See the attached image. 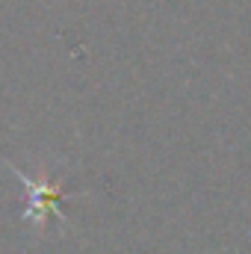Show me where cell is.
Segmentation results:
<instances>
[{
  "mask_svg": "<svg viewBox=\"0 0 251 254\" xmlns=\"http://www.w3.org/2000/svg\"><path fill=\"white\" fill-rule=\"evenodd\" d=\"M15 172H18V169H15ZM18 175H21V181L30 187V192H33V201H30V210H27V216H33V213H36V216H42L48 207L60 213L63 192L57 190V187H42V184H36V181H33L30 175H24V172H18Z\"/></svg>",
  "mask_w": 251,
  "mask_h": 254,
  "instance_id": "6da1fadb",
  "label": "cell"
}]
</instances>
